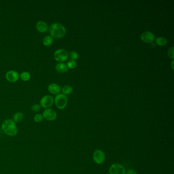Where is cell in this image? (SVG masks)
Returning <instances> with one entry per match:
<instances>
[{"label": "cell", "instance_id": "603a6c76", "mask_svg": "<svg viewBox=\"0 0 174 174\" xmlns=\"http://www.w3.org/2000/svg\"><path fill=\"white\" fill-rule=\"evenodd\" d=\"M41 106L40 105L37 104H35L32 106V110L33 112H39V110L41 109Z\"/></svg>", "mask_w": 174, "mask_h": 174}, {"label": "cell", "instance_id": "7c38bea8", "mask_svg": "<svg viewBox=\"0 0 174 174\" xmlns=\"http://www.w3.org/2000/svg\"><path fill=\"white\" fill-rule=\"evenodd\" d=\"M37 30L40 33H45L48 30V26L46 22L41 20L37 22L36 25Z\"/></svg>", "mask_w": 174, "mask_h": 174}, {"label": "cell", "instance_id": "30bf717a", "mask_svg": "<svg viewBox=\"0 0 174 174\" xmlns=\"http://www.w3.org/2000/svg\"><path fill=\"white\" fill-rule=\"evenodd\" d=\"M140 39L144 43L148 44L153 43L155 39V35L150 31H146L142 33Z\"/></svg>", "mask_w": 174, "mask_h": 174}, {"label": "cell", "instance_id": "277c9868", "mask_svg": "<svg viewBox=\"0 0 174 174\" xmlns=\"http://www.w3.org/2000/svg\"><path fill=\"white\" fill-rule=\"evenodd\" d=\"M69 54L65 49H59L54 53V58L59 62H62L67 60Z\"/></svg>", "mask_w": 174, "mask_h": 174}, {"label": "cell", "instance_id": "d4e9b609", "mask_svg": "<svg viewBox=\"0 0 174 174\" xmlns=\"http://www.w3.org/2000/svg\"><path fill=\"white\" fill-rule=\"evenodd\" d=\"M173 63H174V61H173L172 64V66L173 69H174V67H173Z\"/></svg>", "mask_w": 174, "mask_h": 174}, {"label": "cell", "instance_id": "6da1fadb", "mask_svg": "<svg viewBox=\"0 0 174 174\" xmlns=\"http://www.w3.org/2000/svg\"><path fill=\"white\" fill-rule=\"evenodd\" d=\"M49 30L50 36L55 39H61L64 36L66 33L65 27L58 22H55L51 24Z\"/></svg>", "mask_w": 174, "mask_h": 174}, {"label": "cell", "instance_id": "8992f818", "mask_svg": "<svg viewBox=\"0 0 174 174\" xmlns=\"http://www.w3.org/2000/svg\"><path fill=\"white\" fill-rule=\"evenodd\" d=\"M54 103V98L51 95H46L41 98L40 101V105L42 107L48 109L51 107Z\"/></svg>", "mask_w": 174, "mask_h": 174}, {"label": "cell", "instance_id": "7a4b0ae2", "mask_svg": "<svg viewBox=\"0 0 174 174\" xmlns=\"http://www.w3.org/2000/svg\"><path fill=\"white\" fill-rule=\"evenodd\" d=\"M1 129L4 133L10 136H14L18 133L15 123L12 119H7L2 123Z\"/></svg>", "mask_w": 174, "mask_h": 174}, {"label": "cell", "instance_id": "8fae6325", "mask_svg": "<svg viewBox=\"0 0 174 174\" xmlns=\"http://www.w3.org/2000/svg\"><path fill=\"white\" fill-rule=\"evenodd\" d=\"M48 90L50 93L53 95H58L61 91V87L56 83H51L48 87Z\"/></svg>", "mask_w": 174, "mask_h": 174}, {"label": "cell", "instance_id": "7402d4cb", "mask_svg": "<svg viewBox=\"0 0 174 174\" xmlns=\"http://www.w3.org/2000/svg\"><path fill=\"white\" fill-rule=\"evenodd\" d=\"M168 55L169 57L171 59L174 58V47H171L168 51Z\"/></svg>", "mask_w": 174, "mask_h": 174}, {"label": "cell", "instance_id": "d6986e66", "mask_svg": "<svg viewBox=\"0 0 174 174\" xmlns=\"http://www.w3.org/2000/svg\"><path fill=\"white\" fill-rule=\"evenodd\" d=\"M44 119V118L43 114H36L34 117V121L36 123H41L43 121Z\"/></svg>", "mask_w": 174, "mask_h": 174}, {"label": "cell", "instance_id": "3957f363", "mask_svg": "<svg viewBox=\"0 0 174 174\" xmlns=\"http://www.w3.org/2000/svg\"><path fill=\"white\" fill-rule=\"evenodd\" d=\"M67 98L63 93L58 94L55 97L54 102L55 105L59 109H63L67 107Z\"/></svg>", "mask_w": 174, "mask_h": 174}, {"label": "cell", "instance_id": "52a82bcc", "mask_svg": "<svg viewBox=\"0 0 174 174\" xmlns=\"http://www.w3.org/2000/svg\"><path fill=\"white\" fill-rule=\"evenodd\" d=\"M110 174H125V169L119 163L112 164L109 169Z\"/></svg>", "mask_w": 174, "mask_h": 174}, {"label": "cell", "instance_id": "cb8c5ba5", "mask_svg": "<svg viewBox=\"0 0 174 174\" xmlns=\"http://www.w3.org/2000/svg\"><path fill=\"white\" fill-rule=\"evenodd\" d=\"M126 174H138L135 170H134L133 169H129L128 170Z\"/></svg>", "mask_w": 174, "mask_h": 174}, {"label": "cell", "instance_id": "5b68a950", "mask_svg": "<svg viewBox=\"0 0 174 174\" xmlns=\"http://www.w3.org/2000/svg\"><path fill=\"white\" fill-rule=\"evenodd\" d=\"M93 159L97 164H102L105 160V154L102 150H95L93 152Z\"/></svg>", "mask_w": 174, "mask_h": 174}, {"label": "cell", "instance_id": "484cf974", "mask_svg": "<svg viewBox=\"0 0 174 174\" xmlns=\"http://www.w3.org/2000/svg\"><path fill=\"white\" fill-rule=\"evenodd\" d=\"M1 128H0V135H1Z\"/></svg>", "mask_w": 174, "mask_h": 174}, {"label": "cell", "instance_id": "5bb4252c", "mask_svg": "<svg viewBox=\"0 0 174 174\" xmlns=\"http://www.w3.org/2000/svg\"><path fill=\"white\" fill-rule=\"evenodd\" d=\"M43 44L46 47H50L53 43V38L50 35L45 36L43 39Z\"/></svg>", "mask_w": 174, "mask_h": 174}, {"label": "cell", "instance_id": "ac0fdd59", "mask_svg": "<svg viewBox=\"0 0 174 174\" xmlns=\"http://www.w3.org/2000/svg\"><path fill=\"white\" fill-rule=\"evenodd\" d=\"M62 92L63 94L65 95H69L73 92V88L71 87V86L65 85L62 87Z\"/></svg>", "mask_w": 174, "mask_h": 174}, {"label": "cell", "instance_id": "ffe728a7", "mask_svg": "<svg viewBox=\"0 0 174 174\" xmlns=\"http://www.w3.org/2000/svg\"><path fill=\"white\" fill-rule=\"evenodd\" d=\"M76 65H77L76 62L75 60H73L69 61V62L67 64V66L69 69H75V67H76Z\"/></svg>", "mask_w": 174, "mask_h": 174}, {"label": "cell", "instance_id": "e0dca14e", "mask_svg": "<svg viewBox=\"0 0 174 174\" xmlns=\"http://www.w3.org/2000/svg\"><path fill=\"white\" fill-rule=\"evenodd\" d=\"M20 78L22 79V80L25 82H26L30 80L31 78V75L30 73L27 72H24L20 74Z\"/></svg>", "mask_w": 174, "mask_h": 174}, {"label": "cell", "instance_id": "2e32d148", "mask_svg": "<svg viewBox=\"0 0 174 174\" xmlns=\"http://www.w3.org/2000/svg\"><path fill=\"white\" fill-rule=\"evenodd\" d=\"M156 43L159 46H164L167 44L168 40L163 37H157L155 40Z\"/></svg>", "mask_w": 174, "mask_h": 174}, {"label": "cell", "instance_id": "9a60e30c", "mask_svg": "<svg viewBox=\"0 0 174 174\" xmlns=\"http://www.w3.org/2000/svg\"><path fill=\"white\" fill-rule=\"evenodd\" d=\"M24 119V114L20 112H16V114H14L13 116V121L15 123H19L22 121V119Z\"/></svg>", "mask_w": 174, "mask_h": 174}, {"label": "cell", "instance_id": "ba28073f", "mask_svg": "<svg viewBox=\"0 0 174 174\" xmlns=\"http://www.w3.org/2000/svg\"><path fill=\"white\" fill-rule=\"evenodd\" d=\"M44 118L49 121H53L57 118V113L54 110L51 108H48L43 112Z\"/></svg>", "mask_w": 174, "mask_h": 174}, {"label": "cell", "instance_id": "44dd1931", "mask_svg": "<svg viewBox=\"0 0 174 174\" xmlns=\"http://www.w3.org/2000/svg\"><path fill=\"white\" fill-rule=\"evenodd\" d=\"M78 57H79V55L76 52L71 51L69 52V57L71 59V60H75L78 58Z\"/></svg>", "mask_w": 174, "mask_h": 174}, {"label": "cell", "instance_id": "9c48e42d", "mask_svg": "<svg viewBox=\"0 0 174 174\" xmlns=\"http://www.w3.org/2000/svg\"><path fill=\"white\" fill-rule=\"evenodd\" d=\"M5 78L8 82L11 83H15L18 81L20 78V75L16 71L10 70L6 73Z\"/></svg>", "mask_w": 174, "mask_h": 174}, {"label": "cell", "instance_id": "4fadbf2b", "mask_svg": "<svg viewBox=\"0 0 174 174\" xmlns=\"http://www.w3.org/2000/svg\"><path fill=\"white\" fill-rule=\"evenodd\" d=\"M55 69L59 73H65L68 71V67L67 65L65 63L63 62H59L58 63H57L55 67Z\"/></svg>", "mask_w": 174, "mask_h": 174}]
</instances>
